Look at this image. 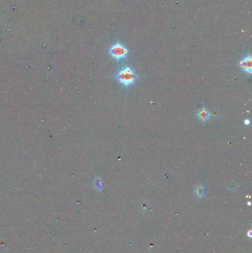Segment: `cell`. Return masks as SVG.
Wrapping results in <instances>:
<instances>
[{"instance_id": "6da1fadb", "label": "cell", "mask_w": 252, "mask_h": 253, "mask_svg": "<svg viewBox=\"0 0 252 253\" xmlns=\"http://www.w3.org/2000/svg\"><path fill=\"white\" fill-rule=\"evenodd\" d=\"M138 79V76L135 72L129 67H125L120 70L117 75V79L119 82L127 88L131 86L136 82Z\"/></svg>"}, {"instance_id": "7a4b0ae2", "label": "cell", "mask_w": 252, "mask_h": 253, "mask_svg": "<svg viewBox=\"0 0 252 253\" xmlns=\"http://www.w3.org/2000/svg\"><path fill=\"white\" fill-rule=\"evenodd\" d=\"M110 54L116 59L121 60L127 57L128 54V50L121 43L117 42L112 45L110 48Z\"/></svg>"}, {"instance_id": "3957f363", "label": "cell", "mask_w": 252, "mask_h": 253, "mask_svg": "<svg viewBox=\"0 0 252 253\" xmlns=\"http://www.w3.org/2000/svg\"><path fill=\"white\" fill-rule=\"evenodd\" d=\"M239 67L248 74H251L252 72V59L251 56L248 55L245 56L242 60H241L239 63Z\"/></svg>"}, {"instance_id": "277c9868", "label": "cell", "mask_w": 252, "mask_h": 253, "mask_svg": "<svg viewBox=\"0 0 252 253\" xmlns=\"http://www.w3.org/2000/svg\"><path fill=\"white\" fill-rule=\"evenodd\" d=\"M197 117L202 121V122H206V121L209 120L211 118V114L208 112V111L206 108H201L197 112Z\"/></svg>"}, {"instance_id": "5b68a950", "label": "cell", "mask_w": 252, "mask_h": 253, "mask_svg": "<svg viewBox=\"0 0 252 253\" xmlns=\"http://www.w3.org/2000/svg\"><path fill=\"white\" fill-rule=\"evenodd\" d=\"M94 185L95 187H96L97 190H102V188L104 187V182L103 181H102V179H101L100 178H96L94 181Z\"/></svg>"}, {"instance_id": "8992f818", "label": "cell", "mask_w": 252, "mask_h": 253, "mask_svg": "<svg viewBox=\"0 0 252 253\" xmlns=\"http://www.w3.org/2000/svg\"><path fill=\"white\" fill-rule=\"evenodd\" d=\"M195 193L197 196H203L204 195V187L202 185H199L196 187Z\"/></svg>"}, {"instance_id": "52a82bcc", "label": "cell", "mask_w": 252, "mask_h": 253, "mask_svg": "<svg viewBox=\"0 0 252 253\" xmlns=\"http://www.w3.org/2000/svg\"><path fill=\"white\" fill-rule=\"evenodd\" d=\"M245 125H248L250 124V122H249V120H248V119H245Z\"/></svg>"}]
</instances>
